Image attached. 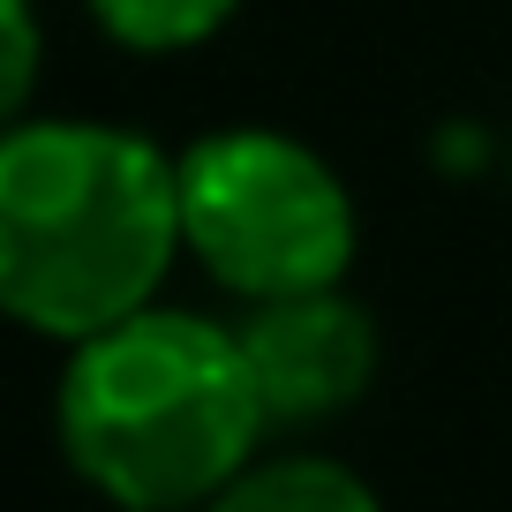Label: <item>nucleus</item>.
Here are the masks:
<instances>
[{"instance_id":"nucleus-1","label":"nucleus","mask_w":512,"mask_h":512,"mask_svg":"<svg viewBox=\"0 0 512 512\" xmlns=\"http://www.w3.org/2000/svg\"><path fill=\"white\" fill-rule=\"evenodd\" d=\"M181 256L174 151L128 121L23 113L0 128V317L76 347L166 294Z\"/></svg>"},{"instance_id":"nucleus-2","label":"nucleus","mask_w":512,"mask_h":512,"mask_svg":"<svg viewBox=\"0 0 512 512\" xmlns=\"http://www.w3.org/2000/svg\"><path fill=\"white\" fill-rule=\"evenodd\" d=\"M53 437L68 475L113 512H204L264 452L272 422L234 324L151 302L68 347Z\"/></svg>"},{"instance_id":"nucleus-3","label":"nucleus","mask_w":512,"mask_h":512,"mask_svg":"<svg viewBox=\"0 0 512 512\" xmlns=\"http://www.w3.org/2000/svg\"><path fill=\"white\" fill-rule=\"evenodd\" d=\"M174 189L181 256H196L204 279L241 309L309 287H347L362 211L317 144L264 121H226L174 151Z\"/></svg>"},{"instance_id":"nucleus-4","label":"nucleus","mask_w":512,"mask_h":512,"mask_svg":"<svg viewBox=\"0 0 512 512\" xmlns=\"http://www.w3.org/2000/svg\"><path fill=\"white\" fill-rule=\"evenodd\" d=\"M234 339L249 354V377L272 430H317V422L347 415L384 369V332L347 287L249 302L234 317Z\"/></svg>"},{"instance_id":"nucleus-5","label":"nucleus","mask_w":512,"mask_h":512,"mask_svg":"<svg viewBox=\"0 0 512 512\" xmlns=\"http://www.w3.org/2000/svg\"><path fill=\"white\" fill-rule=\"evenodd\" d=\"M204 512H384V497L332 452H256Z\"/></svg>"},{"instance_id":"nucleus-6","label":"nucleus","mask_w":512,"mask_h":512,"mask_svg":"<svg viewBox=\"0 0 512 512\" xmlns=\"http://www.w3.org/2000/svg\"><path fill=\"white\" fill-rule=\"evenodd\" d=\"M98 23V38H113L121 53H144V61H166V53H196L241 16V0H83Z\"/></svg>"},{"instance_id":"nucleus-7","label":"nucleus","mask_w":512,"mask_h":512,"mask_svg":"<svg viewBox=\"0 0 512 512\" xmlns=\"http://www.w3.org/2000/svg\"><path fill=\"white\" fill-rule=\"evenodd\" d=\"M38 68H46V31L31 0H0V128L31 113Z\"/></svg>"},{"instance_id":"nucleus-8","label":"nucleus","mask_w":512,"mask_h":512,"mask_svg":"<svg viewBox=\"0 0 512 512\" xmlns=\"http://www.w3.org/2000/svg\"><path fill=\"white\" fill-rule=\"evenodd\" d=\"M505 174H512V128H505Z\"/></svg>"}]
</instances>
